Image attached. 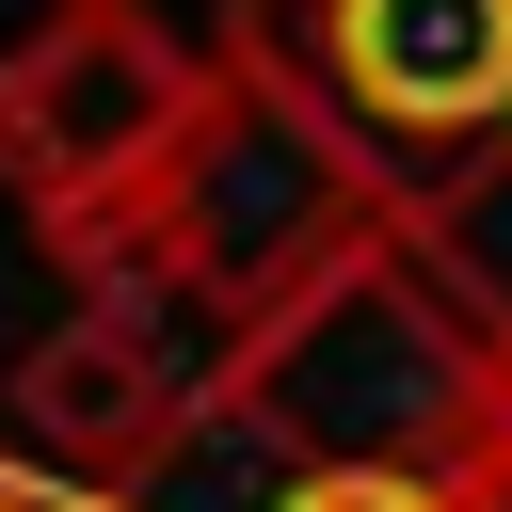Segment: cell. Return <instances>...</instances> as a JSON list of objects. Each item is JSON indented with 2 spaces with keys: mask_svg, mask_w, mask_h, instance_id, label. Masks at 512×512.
<instances>
[{
  "mask_svg": "<svg viewBox=\"0 0 512 512\" xmlns=\"http://www.w3.org/2000/svg\"><path fill=\"white\" fill-rule=\"evenodd\" d=\"M224 48H256L336 128L384 224H448L512 176V0H256Z\"/></svg>",
  "mask_w": 512,
  "mask_h": 512,
  "instance_id": "obj_2",
  "label": "cell"
},
{
  "mask_svg": "<svg viewBox=\"0 0 512 512\" xmlns=\"http://www.w3.org/2000/svg\"><path fill=\"white\" fill-rule=\"evenodd\" d=\"M224 368H240V320L192 272H160L128 224H96L64 240V320L16 352V432L48 480H128L224 400Z\"/></svg>",
  "mask_w": 512,
  "mask_h": 512,
  "instance_id": "obj_4",
  "label": "cell"
},
{
  "mask_svg": "<svg viewBox=\"0 0 512 512\" xmlns=\"http://www.w3.org/2000/svg\"><path fill=\"white\" fill-rule=\"evenodd\" d=\"M384 208L352 192V160H336V128L256 64V48H208V80H192V112H176V144H160V176L128 192V240L160 256V272H192L240 336L336 256V240H368Z\"/></svg>",
  "mask_w": 512,
  "mask_h": 512,
  "instance_id": "obj_3",
  "label": "cell"
},
{
  "mask_svg": "<svg viewBox=\"0 0 512 512\" xmlns=\"http://www.w3.org/2000/svg\"><path fill=\"white\" fill-rule=\"evenodd\" d=\"M0 512H112V480H48V464L0 448Z\"/></svg>",
  "mask_w": 512,
  "mask_h": 512,
  "instance_id": "obj_7",
  "label": "cell"
},
{
  "mask_svg": "<svg viewBox=\"0 0 512 512\" xmlns=\"http://www.w3.org/2000/svg\"><path fill=\"white\" fill-rule=\"evenodd\" d=\"M496 384H512V320H496Z\"/></svg>",
  "mask_w": 512,
  "mask_h": 512,
  "instance_id": "obj_8",
  "label": "cell"
},
{
  "mask_svg": "<svg viewBox=\"0 0 512 512\" xmlns=\"http://www.w3.org/2000/svg\"><path fill=\"white\" fill-rule=\"evenodd\" d=\"M192 80H208V48H176L144 0H48V16L0 48V192H16L48 240L128 224V192L160 176Z\"/></svg>",
  "mask_w": 512,
  "mask_h": 512,
  "instance_id": "obj_5",
  "label": "cell"
},
{
  "mask_svg": "<svg viewBox=\"0 0 512 512\" xmlns=\"http://www.w3.org/2000/svg\"><path fill=\"white\" fill-rule=\"evenodd\" d=\"M272 512H464L448 480H400V464H288Z\"/></svg>",
  "mask_w": 512,
  "mask_h": 512,
  "instance_id": "obj_6",
  "label": "cell"
},
{
  "mask_svg": "<svg viewBox=\"0 0 512 512\" xmlns=\"http://www.w3.org/2000/svg\"><path fill=\"white\" fill-rule=\"evenodd\" d=\"M224 416H256L288 464H400V480H448L464 512H512L496 320L448 304V272L416 256V224L336 240V256L240 336Z\"/></svg>",
  "mask_w": 512,
  "mask_h": 512,
  "instance_id": "obj_1",
  "label": "cell"
}]
</instances>
